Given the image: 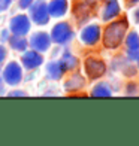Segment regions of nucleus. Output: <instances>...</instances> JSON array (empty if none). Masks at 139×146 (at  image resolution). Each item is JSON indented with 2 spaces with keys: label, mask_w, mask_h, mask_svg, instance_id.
<instances>
[{
  "label": "nucleus",
  "mask_w": 139,
  "mask_h": 146,
  "mask_svg": "<svg viewBox=\"0 0 139 146\" xmlns=\"http://www.w3.org/2000/svg\"><path fill=\"white\" fill-rule=\"evenodd\" d=\"M127 27H129L127 18H121V19H117V21L111 23L103 31V45L109 49L118 48L124 40Z\"/></svg>",
  "instance_id": "f257e3e1"
},
{
  "label": "nucleus",
  "mask_w": 139,
  "mask_h": 146,
  "mask_svg": "<svg viewBox=\"0 0 139 146\" xmlns=\"http://www.w3.org/2000/svg\"><path fill=\"white\" fill-rule=\"evenodd\" d=\"M85 72L90 79H97L105 75L106 72V66L102 60H97V58H87L85 60Z\"/></svg>",
  "instance_id": "f03ea898"
},
{
  "label": "nucleus",
  "mask_w": 139,
  "mask_h": 146,
  "mask_svg": "<svg viewBox=\"0 0 139 146\" xmlns=\"http://www.w3.org/2000/svg\"><path fill=\"white\" fill-rule=\"evenodd\" d=\"M74 33H72L69 24L66 23H58L57 25H54V29L51 31V39L55 43H66L67 40H70Z\"/></svg>",
  "instance_id": "7ed1b4c3"
},
{
  "label": "nucleus",
  "mask_w": 139,
  "mask_h": 146,
  "mask_svg": "<svg viewBox=\"0 0 139 146\" xmlns=\"http://www.w3.org/2000/svg\"><path fill=\"white\" fill-rule=\"evenodd\" d=\"M31 18L36 24H46L49 19V15H48V6H46L45 2H36L35 5L31 6Z\"/></svg>",
  "instance_id": "20e7f679"
},
{
  "label": "nucleus",
  "mask_w": 139,
  "mask_h": 146,
  "mask_svg": "<svg viewBox=\"0 0 139 146\" xmlns=\"http://www.w3.org/2000/svg\"><path fill=\"white\" fill-rule=\"evenodd\" d=\"M30 30V21L25 15H17L11 19V31L17 36H23Z\"/></svg>",
  "instance_id": "39448f33"
},
{
  "label": "nucleus",
  "mask_w": 139,
  "mask_h": 146,
  "mask_svg": "<svg viewBox=\"0 0 139 146\" xmlns=\"http://www.w3.org/2000/svg\"><path fill=\"white\" fill-rule=\"evenodd\" d=\"M3 78L5 81L8 82L9 85H17L19 84L23 78V72H21V67L17 64V63H9L6 66V69L3 72Z\"/></svg>",
  "instance_id": "423d86ee"
},
{
  "label": "nucleus",
  "mask_w": 139,
  "mask_h": 146,
  "mask_svg": "<svg viewBox=\"0 0 139 146\" xmlns=\"http://www.w3.org/2000/svg\"><path fill=\"white\" fill-rule=\"evenodd\" d=\"M100 39V27L96 24L93 25H88L85 27L82 31H81V40L85 43V45H96Z\"/></svg>",
  "instance_id": "0eeeda50"
},
{
  "label": "nucleus",
  "mask_w": 139,
  "mask_h": 146,
  "mask_svg": "<svg viewBox=\"0 0 139 146\" xmlns=\"http://www.w3.org/2000/svg\"><path fill=\"white\" fill-rule=\"evenodd\" d=\"M49 43H51V39L46 33H36V35H33L31 39H30V46L35 51H41V52L48 49Z\"/></svg>",
  "instance_id": "6e6552de"
},
{
  "label": "nucleus",
  "mask_w": 139,
  "mask_h": 146,
  "mask_svg": "<svg viewBox=\"0 0 139 146\" xmlns=\"http://www.w3.org/2000/svg\"><path fill=\"white\" fill-rule=\"evenodd\" d=\"M21 61H23V64H24L25 69H36L37 66L42 64L43 58H42V55L39 54V52H36V51H29V52H25V54L23 55Z\"/></svg>",
  "instance_id": "1a4fd4ad"
},
{
  "label": "nucleus",
  "mask_w": 139,
  "mask_h": 146,
  "mask_svg": "<svg viewBox=\"0 0 139 146\" xmlns=\"http://www.w3.org/2000/svg\"><path fill=\"white\" fill-rule=\"evenodd\" d=\"M120 5H118V0H108L106 5H105V9H103V14H102V18L103 21H109V19L115 18L120 15Z\"/></svg>",
  "instance_id": "9d476101"
},
{
  "label": "nucleus",
  "mask_w": 139,
  "mask_h": 146,
  "mask_svg": "<svg viewBox=\"0 0 139 146\" xmlns=\"http://www.w3.org/2000/svg\"><path fill=\"white\" fill-rule=\"evenodd\" d=\"M67 11V2L66 0H52L48 6V12L52 17H61Z\"/></svg>",
  "instance_id": "9b49d317"
},
{
  "label": "nucleus",
  "mask_w": 139,
  "mask_h": 146,
  "mask_svg": "<svg viewBox=\"0 0 139 146\" xmlns=\"http://www.w3.org/2000/svg\"><path fill=\"white\" fill-rule=\"evenodd\" d=\"M91 3H88V2H81V3H78L76 6H75V17L78 18V21L79 23H82V21H85L88 17H90V12H91Z\"/></svg>",
  "instance_id": "f8f14e48"
},
{
  "label": "nucleus",
  "mask_w": 139,
  "mask_h": 146,
  "mask_svg": "<svg viewBox=\"0 0 139 146\" xmlns=\"http://www.w3.org/2000/svg\"><path fill=\"white\" fill-rule=\"evenodd\" d=\"M46 70H48V75L51 79H60L61 75L66 72L64 67H63V64L60 61H52L48 64V67H46Z\"/></svg>",
  "instance_id": "ddd939ff"
},
{
  "label": "nucleus",
  "mask_w": 139,
  "mask_h": 146,
  "mask_svg": "<svg viewBox=\"0 0 139 146\" xmlns=\"http://www.w3.org/2000/svg\"><path fill=\"white\" fill-rule=\"evenodd\" d=\"M84 82L85 81H84V78L81 75H74L67 82L64 84V88L67 90V91H76V90L84 87Z\"/></svg>",
  "instance_id": "4468645a"
},
{
  "label": "nucleus",
  "mask_w": 139,
  "mask_h": 146,
  "mask_svg": "<svg viewBox=\"0 0 139 146\" xmlns=\"http://www.w3.org/2000/svg\"><path fill=\"white\" fill-rule=\"evenodd\" d=\"M111 94H112V91L108 87V84H99L91 91L93 97H111Z\"/></svg>",
  "instance_id": "2eb2a0df"
},
{
  "label": "nucleus",
  "mask_w": 139,
  "mask_h": 146,
  "mask_svg": "<svg viewBox=\"0 0 139 146\" xmlns=\"http://www.w3.org/2000/svg\"><path fill=\"white\" fill-rule=\"evenodd\" d=\"M60 63L63 64L64 70H70V69H75V67H76L78 60H76V57L72 55L70 52H64V54H63V58H61V61H60Z\"/></svg>",
  "instance_id": "dca6fc26"
},
{
  "label": "nucleus",
  "mask_w": 139,
  "mask_h": 146,
  "mask_svg": "<svg viewBox=\"0 0 139 146\" xmlns=\"http://www.w3.org/2000/svg\"><path fill=\"white\" fill-rule=\"evenodd\" d=\"M9 40V43H11V46L14 49H17V51H25V48H27V40L25 39H23L21 36H14V37H11V39H8Z\"/></svg>",
  "instance_id": "f3484780"
},
{
  "label": "nucleus",
  "mask_w": 139,
  "mask_h": 146,
  "mask_svg": "<svg viewBox=\"0 0 139 146\" xmlns=\"http://www.w3.org/2000/svg\"><path fill=\"white\" fill-rule=\"evenodd\" d=\"M126 45H127L129 49H133V48H139V35L135 31H132L130 35L126 39Z\"/></svg>",
  "instance_id": "a211bd4d"
},
{
  "label": "nucleus",
  "mask_w": 139,
  "mask_h": 146,
  "mask_svg": "<svg viewBox=\"0 0 139 146\" xmlns=\"http://www.w3.org/2000/svg\"><path fill=\"white\" fill-rule=\"evenodd\" d=\"M127 57L130 61H135V60L139 58V48H133V49H129L127 51Z\"/></svg>",
  "instance_id": "6ab92c4d"
},
{
  "label": "nucleus",
  "mask_w": 139,
  "mask_h": 146,
  "mask_svg": "<svg viewBox=\"0 0 139 146\" xmlns=\"http://www.w3.org/2000/svg\"><path fill=\"white\" fill-rule=\"evenodd\" d=\"M123 72H124V75H126V76H135V75H136V69H135L132 64H130V66H129V64L126 66Z\"/></svg>",
  "instance_id": "aec40b11"
},
{
  "label": "nucleus",
  "mask_w": 139,
  "mask_h": 146,
  "mask_svg": "<svg viewBox=\"0 0 139 146\" xmlns=\"http://www.w3.org/2000/svg\"><path fill=\"white\" fill-rule=\"evenodd\" d=\"M127 92L129 96H135V94H138V87H136V84H129L127 85Z\"/></svg>",
  "instance_id": "412c9836"
},
{
  "label": "nucleus",
  "mask_w": 139,
  "mask_h": 146,
  "mask_svg": "<svg viewBox=\"0 0 139 146\" xmlns=\"http://www.w3.org/2000/svg\"><path fill=\"white\" fill-rule=\"evenodd\" d=\"M33 0H19V8L21 9H27L29 6H31Z\"/></svg>",
  "instance_id": "4be33fe9"
},
{
  "label": "nucleus",
  "mask_w": 139,
  "mask_h": 146,
  "mask_svg": "<svg viewBox=\"0 0 139 146\" xmlns=\"http://www.w3.org/2000/svg\"><path fill=\"white\" fill-rule=\"evenodd\" d=\"M9 3H11V0H0V11L8 9L9 8Z\"/></svg>",
  "instance_id": "5701e85b"
},
{
  "label": "nucleus",
  "mask_w": 139,
  "mask_h": 146,
  "mask_svg": "<svg viewBox=\"0 0 139 146\" xmlns=\"http://www.w3.org/2000/svg\"><path fill=\"white\" fill-rule=\"evenodd\" d=\"M9 96H11V97H15V96H21V97H24V96H25V92H24V91H12V92H9Z\"/></svg>",
  "instance_id": "b1692460"
},
{
  "label": "nucleus",
  "mask_w": 139,
  "mask_h": 146,
  "mask_svg": "<svg viewBox=\"0 0 139 146\" xmlns=\"http://www.w3.org/2000/svg\"><path fill=\"white\" fill-rule=\"evenodd\" d=\"M5 57H6V51H5V48H3V46L0 45V63H2L3 60H5Z\"/></svg>",
  "instance_id": "393cba45"
},
{
  "label": "nucleus",
  "mask_w": 139,
  "mask_h": 146,
  "mask_svg": "<svg viewBox=\"0 0 139 146\" xmlns=\"http://www.w3.org/2000/svg\"><path fill=\"white\" fill-rule=\"evenodd\" d=\"M8 39H9L8 37V31H2V40L5 42V40H8Z\"/></svg>",
  "instance_id": "a878e982"
},
{
  "label": "nucleus",
  "mask_w": 139,
  "mask_h": 146,
  "mask_svg": "<svg viewBox=\"0 0 139 146\" xmlns=\"http://www.w3.org/2000/svg\"><path fill=\"white\" fill-rule=\"evenodd\" d=\"M139 0H127V5L129 6H132V5H135V3H138Z\"/></svg>",
  "instance_id": "bb28decb"
},
{
  "label": "nucleus",
  "mask_w": 139,
  "mask_h": 146,
  "mask_svg": "<svg viewBox=\"0 0 139 146\" xmlns=\"http://www.w3.org/2000/svg\"><path fill=\"white\" fill-rule=\"evenodd\" d=\"M135 21H136V23H139V9L135 12Z\"/></svg>",
  "instance_id": "cd10ccee"
},
{
  "label": "nucleus",
  "mask_w": 139,
  "mask_h": 146,
  "mask_svg": "<svg viewBox=\"0 0 139 146\" xmlns=\"http://www.w3.org/2000/svg\"><path fill=\"white\" fill-rule=\"evenodd\" d=\"M0 92H3V82H2V78H0Z\"/></svg>",
  "instance_id": "c85d7f7f"
},
{
  "label": "nucleus",
  "mask_w": 139,
  "mask_h": 146,
  "mask_svg": "<svg viewBox=\"0 0 139 146\" xmlns=\"http://www.w3.org/2000/svg\"><path fill=\"white\" fill-rule=\"evenodd\" d=\"M138 69H139V58H138Z\"/></svg>",
  "instance_id": "c756f323"
}]
</instances>
